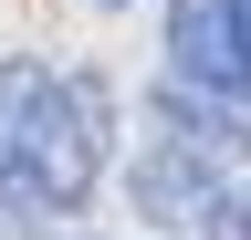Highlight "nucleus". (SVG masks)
I'll list each match as a JSON object with an SVG mask.
<instances>
[{"mask_svg": "<svg viewBox=\"0 0 251 240\" xmlns=\"http://www.w3.org/2000/svg\"><path fill=\"white\" fill-rule=\"evenodd\" d=\"M126 198H136V219H157V230H209V209L230 188H220V157H199V146H178V136H147L136 167H126Z\"/></svg>", "mask_w": 251, "mask_h": 240, "instance_id": "7ed1b4c3", "label": "nucleus"}, {"mask_svg": "<svg viewBox=\"0 0 251 240\" xmlns=\"http://www.w3.org/2000/svg\"><path fill=\"white\" fill-rule=\"evenodd\" d=\"M209 240H251V188H230V198L209 209Z\"/></svg>", "mask_w": 251, "mask_h": 240, "instance_id": "423d86ee", "label": "nucleus"}, {"mask_svg": "<svg viewBox=\"0 0 251 240\" xmlns=\"http://www.w3.org/2000/svg\"><path fill=\"white\" fill-rule=\"evenodd\" d=\"M168 63L178 84L251 94V0H168Z\"/></svg>", "mask_w": 251, "mask_h": 240, "instance_id": "f03ea898", "label": "nucleus"}, {"mask_svg": "<svg viewBox=\"0 0 251 240\" xmlns=\"http://www.w3.org/2000/svg\"><path fill=\"white\" fill-rule=\"evenodd\" d=\"M157 126L199 157H251V94H209V84H157Z\"/></svg>", "mask_w": 251, "mask_h": 240, "instance_id": "20e7f679", "label": "nucleus"}, {"mask_svg": "<svg viewBox=\"0 0 251 240\" xmlns=\"http://www.w3.org/2000/svg\"><path fill=\"white\" fill-rule=\"evenodd\" d=\"M52 73L42 63H0V198L21 209V167H31V115H42Z\"/></svg>", "mask_w": 251, "mask_h": 240, "instance_id": "39448f33", "label": "nucleus"}, {"mask_svg": "<svg viewBox=\"0 0 251 240\" xmlns=\"http://www.w3.org/2000/svg\"><path fill=\"white\" fill-rule=\"evenodd\" d=\"M105 126H115V105H105V73H52L42 115H31L21 209H63V219H74V209H84V188H94V167H105Z\"/></svg>", "mask_w": 251, "mask_h": 240, "instance_id": "f257e3e1", "label": "nucleus"}]
</instances>
